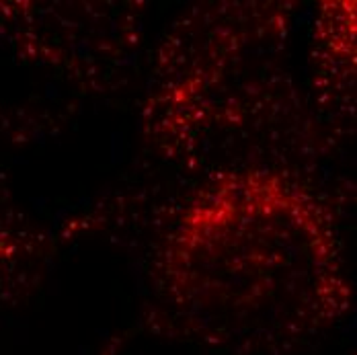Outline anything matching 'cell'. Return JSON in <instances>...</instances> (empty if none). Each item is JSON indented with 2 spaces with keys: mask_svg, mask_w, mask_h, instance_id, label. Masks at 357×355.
<instances>
[{
  "mask_svg": "<svg viewBox=\"0 0 357 355\" xmlns=\"http://www.w3.org/2000/svg\"><path fill=\"white\" fill-rule=\"evenodd\" d=\"M162 289L181 331L236 355L286 354L354 306V287L321 202L271 169L212 179L178 216Z\"/></svg>",
  "mask_w": 357,
  "mask_h": 355,
  "instance_id": "6da1fadb",
  "label": "cell"
},
{
  "mask_svg": "<svg viewBox=\"0 0 357 355\" xmlns=\"http://www.w3.org/2000/svg\"><path fill=\"white\" fill-rule=\"evenodd\" d=\"M317 39L324 54L333 58V68L356 74V2H324L319 17Z\"/></svg>",
  "mask_w": 357,
  "mask_h": 355,
  "instance_id": "7a4b0ae2",
  "label": "cell"
}]
</instances>
